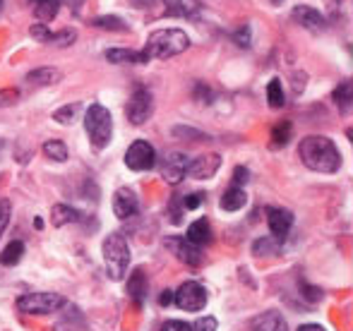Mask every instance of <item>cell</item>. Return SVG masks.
<instances>
[{"mask_svg":"<svg viewBox=\"0 0 353 331\" xmlns=\"http://www.w3.org/2000/svg\"><path fill=\"white\" fill-rule=\"evenodd\" d=\"M125 113H128V120L132 122V125H144V122L152 118L154 113V98L152 94H149V89H135L130 96V101H128L125 106Z\"/></svg>","mask_w":353,"mask_h":331,"instance_id":"cell-7","label":"cell"},{"mask_svg":"<svg viewBox=\"0 0 353 331\" xmlns=\"http://www.w3.org/2000/svg\"><path fill=\"white\" fill-rule=\"evenodd\" d=\"M171 248H176V255L181 261H185V264L190 266H200L202 264V250L195 248V245H190L185 238H178V240H171Z\"/></svg>","mask_w":353,"mask_h":331,"instance_id":"cell-17","label":"cell"},{"mask_svg":"<svg viewBox=\"0 0 353 331\" xmlns=\"http://www.w3.org/2000/svg\"><path fill=\"white\" fill-rule=\"evenodd\" d=\"M219 168H221V156L219 154H202V156L190 159L185 175L195 178V180H210V178L216 175Z\"/></svg>","mask_w":353,"mask_h":331,"instance_id":"cell-9","label":"cell"},{"mask_svg":"<svg viewBox=\"0 0 353 331\" xmlns=\"http://www.w3.org/2000/svg\"><path fill=\"white\" fill-rule=\"evenodd\" d=\"M68 305V300L61 293H46V290H37V293H27L17 298V310L24 314H51L58 312Z\"/></svg>","mask_w":353,"mask_h":331,"instance_id":"cell-5","label":"cell"},{"mask_svg":"<svg viewBox=\"0 0 353 331\" xmlns=\"http://www.w3.org/2000/svg\"><path fill=\"white\" fill-rule=\"evenodd\" d=\"M173 303L185 312H200L207 305V290L197 281H185L181 288L173 293Z\"/></svg>","mask_w":353,"mask_h":331,"instance_id":"cell-6","label":"cell"},{"mask_svg":"<svg viewBox=\"0 0 353 331\" xmlns=\"http://www.w3.org/2000/svg\"><path fill=\"white\" fill-rule=\"evenodd\" d=\"M103 252V264L106 271L113 281H123L128 274V266H130V245H128L125 235L121 233H111L106 235L101 245Z\"/></svg>","mask_w":353,"mask_h":331,"instance_id":"cell-3","label":"cell"},{"mask_svg":"<svg viewBox=\"0 0 353 331\" xmlns=\"http://www.w3.org/2000/svg\"><path fill=\"white\" fill-rule=\"evenodd\" d=\"M161 331H192V327L185 322H178V319H168V322L161 327Z\"/></svg>","mask_w":353,"mask_h":331,"instance_id":"cell-39","label":"cell"},{"mask_svg":"<svg viewBox=\"0 0 353 331\" xmlns=\"http://www.w3.org/2000/svg\"><path fill=\"white\" fill-rule=\"evenodd\" d=\"M10 216H12V204L8 200H0V238H3L5 228H8Z\"/></svg>","mask_w":353,"mask_h":331,"instance_id":"cell-33","label":"cell"},{"mask_svg":"<svg viewBox=\"0 0 353 331\" xmlns=\"http://www.w3.org/2000/svg\"><path fill=\"white\" fill-rule=\"evenodd\" d=\"M94 27L106 29V32H125L128 24H125V19L116 17V14H103V17L94 19Z\"/></svg>","mask_w":353,"mask_h":331,"instance_id":"cell-27","label":"cell"},{"mask_svg":"<svg viewBox=\"0 0 353 331\" xmlns=\"http://www.w3.org/2000/svg\"><path fill=\"white\" fill-rule=\"evenodd\" d=\"M163 8L171 17H192L200 10V0H163Z\"/></svg>","mask_w":353,"mask_h":331,"instance_id":"cell-19","label":"cell"},{"mask_svg":"<svg viewBox=\"0 0 353 331\" xmlns=\"http://www.w3.org/2000/svg\"><path fill=\"white\" fill-rule=\"evenodd\" d=\"M272 3H274V5H279V3H283V0H272Z\"/></svg>","mask_w":353,"mask_h":331,"instance_id":"cell-46","label":"cell"},{"mask_svg":"<svg viewBox=\"0 0 353 331\" xmlns=\"http://www.w3.org/2000/svg\"><path fill=\"white\" fill-rule=\"evenodd\" d=\"M298 331H325V327H320V324H303Z\"/></svg>","mask_w":353,"mask_h":331,"instance_id":"cell-44","label":"cell"},{"mask_svg":"<svg viewBox=\"0 0 353 331\" xmlns=\"http://www.w3.org/2000/svg\"><path fill=\"white\" fill-rule=\"evenodd\" d=\"M291 17H293V22L301 24V27L307 29V32H322V29L327 27L322 12H317V10L310 8V5H296Z\"/></svg>","mask_w":353,"mask_h":331,"instance_id":"cell-13","label":"cell"},{"mask_svg":"<svg viewBox=\"0 0 353 331\" xmlns=\"http://www.w3.org/2000/svg\"><path fill=\"white\" fill-rule=\"evenodd\" d=\"M202 202H205V195H202V192H192V195L183 197V209L192 211V209H197V206H200Z\"/></svg>","mask_w":353,"mask_h":331,"instance_id":"cell-34","label":"cell"},{"mask_svg":"<svg viewBox=\"0 0 353 331\" xmlns=\"http://www.w3.org/2000/svg\"><path fill=\"white\" fill-rule=\"evenodd\" d=\"M84 130H87L94 149L108 147L113 135V118L108 113V108H103L101 103H92L87 108V113H84Z\"/></svg>","mask_w":353,"mask_h":331,"instance_id":"cell-4","label":"cell"},{"mask_svg":"<svg viewBox=\"0 0 353 331\" xmlns=\"http://www.w3.org/2000/svg\"><path fill=\"white\" fill-rule=\"evenodd\" d=\"M351 101H353V89H351V82H341L339 87L334 89V103L341 113H349L351 111Z\"/></svg>","mask_w":353,"mask_h":331,"instance_id":"cell-23","label":"cell"},{"mask_svg":"<svg viewBox=\"0 0 353 331\" xmlns=\"http://www.w3.org/2000/svg\"><path fill=\"white\" fill-rule=\"evenodd\" d=\"M58 80H61V72L56 67H39V70L27 75V82L34 84V87H46V84H53Z\"/></svg>","mask_w":353,"mask_h":331,"instance_id":"cell-22","label":"cell"},{"mask_svg":"<svg viewBox=\"0 0 353 331\" xmlns=\"http://www.w3.org/2000/svg\"><path fill=\"white\" fill-rule=\"evenodd\" d=\"M159 303H161V305H171L173 303V290H163V293L159 295Z\"/></svg>","mask_w":353,"mask_h":331,"instance_id":"cell-42","label":"cell"},{"mask_svg":"<svg viewBox=\"0 0 353 331\" xmlns=\"http://www.w3.org/2000/svg\"><path fill=\"white\" fill-rule=\"evenodd\" d=\"M173 135H176V137H190L192 142L205 140V137H207V135H202V132H197V130H190V127H173Z\"/></svg>","mask_w":353,"mask_h":331,"instance_id":"cell-36","label":"cell"},{"mask_svg":"<svg viewBox=\"0 0 353 331\" xmlns=\"http://www.w3.org/2000/svg\"><path fill=\"white\" fill-rule=\"evenodd\" d=\"M82 111V106L79 103H70V106H63L58 108L56 113H53V120H58L61 125H70V122L74 120V116Z\"/></svg>","mask_w":353,"mask_h":331,"instance_id":"cell-30","label":"cell"},{"mask_svg":"<svg viewBox=\"0 0 353 331\" xmlns=\"http://www.w3.org/2000/svg\"><path fill=\"white\" fill-rule=\"evenodd\" d=\"M65 3H68V8H70L72 12H79V8L84 5V0H65Z\"/></svg>","mask_w":353,"mask_h":331,"instance_id":"cell-43","label":"cell"},{"mask_svg":"<svg viewBox=\"0 0 353 331\" xmlns=\"http://www.w3.org/2000/svg\"><path fill=\"white\" fill-rule=\"evenodd\" d=\"M276 245H279V240H276V238H272V240H260V243H255V248H252V250L260 252V255H262V252L276 248Z\"/></svg>","mask_w":353,"mask_h":331,"instance_id":"cell-40","label":"cell"},{"mask_svg":"<svg viewBox=\"0 0 353 331\" xmlns=\"http://www.w3.org/2000/svg\"><path fill=\"white\" fill-rule=\"evenodd\" d=\"M185 240L190 245H195V248H205V245H210L212 243V226H210V221L207 219H197V221H192L190 224V228H188V233H185Z\"/></svg>","mask_w":353,"mask_h":331,"instance_id":"cell-16","label":"cell"},{"mask_svg":"<svg viewBox=\"0 0 353 331\" xmlns=\"http://www.w3.org/2000/svg\"><path fill=\"white\" fill-rule=\"evenodd\" d=\"M303 290H305V298L310 300V303H315V300H322V290L320 288H312V286H303Z\"/></svg>","mask_w":353,"mask_h":331,"instance_id":"cell-41","label":"cell"},{"mask_svg":"<svg viewBox=\"0 0 353 331\" xmlns=\"http://www.w3.org/2000/svg\"><path fill=\"white\" fill-rule=\"evenodd\" d=\"M29 34H32V39H37V41H41V43H53V39H56V34L48 29V24H34V27L29 29Z\"/></svg>","mask_w":353,"mask_h":331,"instance_id":"cell-32","label":"cell"},{"mask_svg":"<svg viewBox=\"0 0 353 331\" xmlns=\"http://www.w3.org/2000/svg\"><path fill=\"white\" fill-rule=\"evenodd\" d=\"M128 295L132 298L135 305H142L144 298H147V276H144L142 269H135L130 276H128Z\"/></svg>","mask_w":353,"mask_h":331,"instance_id":"cell-18","label":"cell"},{"mask_svg":"<svg viewBox=\"0 0 353 331\" xmlns=\"http://www.w3.org/2000/svg\"><path fill=\"white\" fill-rule=\"evenodd\" d=\"M0 149H3V140H0Z\"/></svg>","mask_w":353,"mask_h":331,"instance_id":"cell-48","label":"cell"},{"mask_svg":"<svg viewBox=\"0 0 353 331\" xmlns=\"http://www.w3.org/2000/svg\"><path fill=\"white\" fill-rule=\"evenodd\" d=\"M236 43L238 46H243V48H248L250 46V27H248V24H243V29H238L236 32Z\"/></svg>","mask_w":353,"mask_h":331,"instance_id":"cell-37","label":"cell"},{"mask_svg":"<svg viewBox=\"0 0 353 331\" xmlns=\"http://www.w3.org/2000/svg\"><path fill=\"white\" fill-rule=\"evenodd\" d=\"M248 180H250V173H248V168L245 166H238L236 171H233V187L245 185Z\"/></svg>","mask_w":353,"mask_h":331,"instance_id":"cell-35","label":"cell"},{"mask_svg":"<svg viewBox=\"0 0 353 331\" xmlns=\"http://www.w3.org/2000/svg\"><path fill=\"white\" fill-rule=\"evenodd\" d=\"M0 10H3V0H0Z\"/></svg>","mask_w":353,"mask_h":331,"instance_id":"cell-47","label":"cell"},{"mask_svg":"<svg viewBox=\"0 0 353 331\" xmlns=\"http://www.w3.org/2000/svg\"><path fill=\"white\" fill-rule=\"evenodd\" d=\"M267 226L272 231V238H276L281 243L293 226V214L288 209H281V206H270L267 209Z\"/></svg>","mask_w":353,"mask_h":331,"instance_id":"cell-11","label":"cell"},{"mask_svg":"<svg viewBox=\"0 0 353 331\" xmlns=\"http://www.w3.org/2000/svg\"><path fill=\"white\" fill-rule=\"evenodd\" d=\"M248 329L250 331H288V324L281 312L270 310V312H262V314H257V317H252L250 322H248Z\"/></svg>","mask_w":353,"mask_h":331,"instance_id":"cell-14","label":"cell"},{"mask_svg":"<svg viewBox=\"0 0 353 331\" xmlns=\"http://www.w3.org/2000/svg\"><path fill=\"white\" fill-rule=\"evenodd\" d=\"M106 61L116 65H144L149 61L144 51H130V48H108Z\"/></svg>","mask_w":353,"mask_h":331,"instance_id":"cell-15","label":"cell"},{"mask_svg":"<svg viewBox=\"0 0 353 331\" xmlns=\"http://www.w3.org/2000/svg\"><path fill=\"white\" fill-rule=\"evenodd\" d=\"M154 164H157V151L149 142L137 140L125 151V166L130 171H152Z\"/></svg>","mask_w":353,"mask_h":331,"instance_id":"cell-8","label":"cell"},{"mask_svg":"<svg viewBox=\"0 0 353 331\" xmlns=\"http://www.w3.org/2000/svg\"><path fill=\"white\" fill-rule=\"evenodd\" d=\"M58 5H61V0H41V3H37V17L43 19V22H48V19H53L58 14Z\"/></svg>","mask_w":353,"mask_h":331,"instance_id":"cell-29","label":"cell"},{"mask_svg":"<svg viewBox=\"0 0 353 331\" xmlns=\"http://www.w3.org/2000/svg\"><path fill=\"white\" fill-rule=\"evenodd\" d=\"M248 202V195L243 192V187H228L226 192L221 195V209L223 211H241Z\"/></svg>","mask_w":353,"mask_h":331,"instance_id":"cell-20","label":"cell"},{"mask_svg":"<svg viewBox=\"0 0 353 331\" xmlns=\"http://www.w3.org/2000/svg\"><path fill=\"white\" fill-rule=\"evenodd\" d=\"M34 3H41V0H34Z\"/></svg>","mask_w":353,"mask_h":331,"instance_id":"cell-49","label":"cell"},{"mask_svg":"<svg viewBox=\"0 0 353 331\" xmlns=\"http://www.w3.org/2000/svg\"><path fill=\"white\" fill-rule=\"evenodd\" d=\"M267 101H270L272 108H281L283 103H286V98H283V89H281V82L272 80L270 84H267Z\"/></svg>","mask_w":353,"mask_h":331,"instance_id":"cell-28","label":"cell"},{"mask_svg":"<svg viewBox=\"0 0 353 331\" xmlns=\"http://www.w3.org/2000/svg\"><path fill=\"white\" fill-rule=\"evenodd\" d=\"M132 5L135 8H147V5H152V0H132Z\"/></svg>","mask_w":353,"mask_h":331,"instance_id":"cell-45","label":"cell"},{"mask_svg":"<svg viewBox=\"0 0 353 331\" xmlns=\"http://www.w3.org/2000/svg\"><path fill=\"white\" fill-rule=\"evenodd\" d=\"M288 140H291V122L281 120L279 125L272 130V149H281V147H286Z\"/></svg>","mask_w":353,"mask_h":331,"instance_id":"cell-26","label":"cell"},{"mask_svg":"<svg viewBox=\"0 0 353 331\" xmlns=\"http://www.w3.org/2000/svg\"><path fill=\"white\" fill-rule=\"evenodd\" d=\"M22 255H24V243H19V240H12V243H10L8 248L3 250V255H0V264H3V266L19 264Z\"/></svg>","mask_w":353,"mask_h":331,"instance_id":"cell-24","label":"cell"},{"mask_svg":"<svg viewBox=\"0 0 353 331\" xmlns=\"http://www.w3.org/2000/svg\"><path fill=\"white\" fill-rule=\"evenodd\" d=\"M192 331H216V319H214V317L197 319L195 327H192Z\"/></svg>","mask_w":353,"mask_h":331,"instance_id":"cell-38","label":"cell"},{"mask_svg":"<svg viewBox=\"0 0 353 331\" xmlns=\"http://www.w3.org/2000/svg\"><path fill=\"white\" fill-rule=\"evenodd\" d=\"M188 164H190V159H188L185 154H181V151H171V154L166 156V161H163L161 178L168 182V185H178V182L185 178Z\"/></svg>","mask_w":353,"mask_h":331,"instance_id":"cell-10","label":"cell"},{"mask_svg":"<svg viewBox=\"0 0 353 331\" xmlns=\"http://www.w3.org/2000/svg\"><path fill=\"white\" fill-rule=\"evenodd\" d=\"M298 154L305 168L315 173H336L341 168V154L336 145L325 135H310L301 140Z\"/></svg>","mask_w":353,"mask_h":331,"instance_id":"cell-1","label":"cell"},{"mask_svg":"<svg viewBox=\"0 0 353 331\" xmlns=\"http://www.w3.org/2000/svg\"><path fill=\"white\" fill-rule=\"evenodd\" d=\"M43 154L48 156V159H53V161H68V147H65V142L63 140H48L46 145H43Z\"/></svg>","mask_w":353,"mask_h":331,"instance_id":"cell-25","label":"cell"},{"mask_svg":"<svg viewBox=\"0 0 353 331\" xmlns=\"http://www.w3.org/2000/svg\"><path fill=\"white\" fill-rule=\"evenodd\" d=\"M77 221H82V214H79L77 209H72V206L68 204H56L51 209V224L53 226H68V224H77Z\"/></svg>","mask_w":353,"mask_h":331,"instance_id":"cell-21","label":"cell"},{"mask_svg":"<svg viewBox=\"0 0 353 331\" xmlns=\"http://www.w3.org/2000/svg\"><path fill=\"white\" fill-rule=\"evenodd\" d=\"M188 48H190V39H188V34L183 29H159V32L149 34L144 56L166 61V58L181 56Z\"/></svg>","mask_w":353,"mask_h":331,"instance_id":"cell-2","label":"cell"},{"mask_svg":"<svg viewBox=\"0 0 353 331\" xmlns=\"http://www.w3.org/2000/svg\"><path fill=\"white\" fill-rule=\"evenodd\" d=\"M140 211V202H137V195L130 190V187H121L113 195V214L118 219H132V216Z\"/></svg>","mask_w":353,"mask_h":331,"instance_id":"cell-12","label":"cell"},{"mask_svg":"<svg viewBox=\"0 0 353 331\" xmlns=\"http://www.w3.org/2000/svg\"><path fill=\"white\" fill-rule=\"evenodd\" d=\"M183 197L181 195H173L171 204H168V214H171V224L173 226H181L183 224Z\"/></svg>","mask_w":353,"mask_h":331,"instance_id":"cell-31","label":"cell"}]
</instances>
